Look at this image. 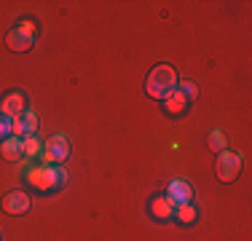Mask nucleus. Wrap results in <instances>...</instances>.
Returning a JSON list of instances; mask_svg holds the SVG:
<instances>
[{"mask_svg": "<svg viewBox=\"0 0 252 241\" xmlns=\"http://www.w3.org/2000/svg\"><path fill=\"white\" fill-rule=\"evenodd\" d=\"M177 70L172 64H158V67L151 70L145 81V91L151 99H166L172 91H177Z\"/></svg>", "mask_w": 252, "mask_h": 241, "instance_id": "f257e3e1", "label": "nucleus"}, {"mask_svg": "<svg viewBox=\"0 0 252 241\" xmlns=\"http://www.w3.org/2000/svg\"><path fill=\"white\" fill-rule=\"evenodd\" d=\"M27 180L35 190H54L67 182V172L62 166H35L27 169Z\"/></svg>", "mask_w": 252, "mask_h": 241, "instance_id": "f03ea898", "label": "nucleus"}, {"mask_svg": "<svg viewBox=\"0 0 252 241\" xmlns=\"http://www.w3.org/2000/svg\"><path fill=\"white\" fill-rule=\"evenodd\" d=\"M35 35H38L35 22L22 19V22H16L14 27H11L8 35H5V46H8L11 51H16V54H25V51H30V48H32Z\"/></svg>", "mask_w": 252, "mask_h": 241, "instance_id": "7ed1b4c3", "label": "nucleus"}, {"mask_svg": "<svg viewBox=\"0 0 252 241\" xmlns=\"http://www.w3.org/2000/svg\"><path fill=\"white\" fill-rule=\"evenodd\" d=\"M70 155V142L64 134H54L43 142V166H57V164H64Z\"/></svg>", "mask_w": 252, "mask_h": 241, "instance_id": "20e7f679", "label": "nucleus"}, {"mask_svg": "<svg viewBox=\"0 0 252 241\" xmlns=\"http://www.w3.org/2000/svg\"><path fill=\"white\" fill-rule=\"evenodd\" d=\"M215 172L223 182H233L242 172V153H231V150H223L218 155V164H215Z\"/></svg>", "mask_w": 252, "mask_h": 241, "instance_id": "39448f33", "label": "nucleus"}, {"mask_svg": "<svg viewBox=\"0 0 252 241\" xmlns=\"http://www.w3.org/2000/svg\"><path fill=\"white\" fill-rule=\"evenodd\" d=\"M35 131H38V116H35L30 107L25 113H19L16 118H11V134L14 137H22V140H25V137H32Z\"/></svg>", "mask_w": 252, "mask_h": 241, "instance_id": "423d86ee", "label": "nucleus"}, {"mask_svg": "<svg viewBox=\"0 0 252 241\" xmlns=\"http://www.w3.org/2000/svg\"><path fill=\"white\" fill-rule=\"evenodd\" d=\"M166 198L172 201V207H183V204H190V198H193V188H190L185 180H172L169 188H166Z\"/></svg>", "mask_w": 252, "mask_h": 241, "instance_id": "0eeeda50", "label": "nucleus"}, {"mask_svg": "<svg viewBox=\"0 0 252 241\" xmlns=\"http://www.w3.org/2000/svg\"><path fill=\"white\" fill-rule=\"evenodd\" d=\"M27 110V99L22 91H11L3 96V102H0V116H8V118H16L19 113Z\"/></svg>", "mask_w": 252, "mask_h": 241, "instance_id": "6e6552de", "label": "nucleus"}, {"mask_svg": "<svg viewBox=\"0 0 252 241\" xmlns=\"http://www.w3.org/2000/svg\"><path fill=\"white\" fill-rule=\"evenodd\" d=\"M0 153H3L5 161H22L25 158V140L22 137H5L3 142H0Z\"/></svg>", "mask_w": 252, "mask_h": 241, "instance_id": "1a4fd4ad", "label": "nucleus"}, {"mask_svg": "<svg viewBox=\"0 0 252 241\" xmlns=\"http://www.w3.org/2000/svg\"><path fill=\"white\" fill-rule=\"evenodd\" d=\"M3 209L8 214H25L30 209V196H27V193H22V190L8 193V196L3 198Z\"/></svg>", "mask_w": 252, "mask_h": 241, "instance_id": "9d476101", "label": "nucleus"}, {"mask_svg": "<svg viewBox=\"0 0 252 241\" xmlns=\"http://www.w3.org/2000/svg\"><path fill=\"white\" fill-rule=\"evenodd\" d=\"M151 212L158 217V220H169V217L175 214V207H172V201L166 196H156L151 201Z\"/></svg>", "mask_w": 252, "mask_h": 241, "instance_id": "9b49d317", "label": "nucleus"}, {"mask_svg": "<svg viewBox=\"0 0 252 241\" xmlns=\"http://www.w3.org/2000/svg\"><path fill=\"white\" fill-rule=\"evenodd\" d=\"M196 217H199V212H196L193 204H183V207H175V220L183 222V225H190V222H196Z\"/></svg>", "mask_w": 252, "mask_h": 241, "instance_id": "f8f14e48", "label": "nucleus"}, {"mask_svg": "<svg viewBox=\"0 0 252 241\" xmlns=\"http://www.w3.org/2000/svg\"><path fill=\"white\" fill-rule=\"evenodd\" d=\"M164 102H166V110H169L172 116H180V113L185 110V105H188V99H185V96L180 94V91H172Z\"/></svg>", "mask_w": 252, "mask_h": 241, "instance_id": "ddd939ff", "label": "nucleus"}, {"mask_svg": "<svg viewBox=\"0 0 252 241\" xmlns=\"http://www.w3.org/2000/svg\"><path fill=\"white\" fill-rule=\"evenodd\" d=\"M43 153V142L38 140V137H25V158H38V155Z\"/></svg>", "mask_w": 252, "mask_h": 241, "instance_id": "4468645a", "label": "nucleus"}, {"mask_svg": "<svg viewBox=\"0 0 252 241\" xmlns=\"http://www.w3.org/2000/svg\"><path fill=\"white\" fill-rule=\"evenodd\" d=\"M207 145H209V150H215V153H223V150H225V137H223V131H220V129L209 131Z\"/></svg>", "mask_w": 252, "mask_h": 241, "instance_id": "2eb2a0df", "label": "nucleus"}, {"mask_svg": "<svg viewBox=\"0 0 252 241\" xmlns=\"http://www.w3.org/2000/svg\"><path fill=\"white\" fill-rule=\"evenodd\" d=\"M177 91L185 96V99H196L199 96V86L196 83H190V81H180L177 83Z\"/></svg>", "mask_w": 252, "mask_h": 241, "instance_id": "dca6fc26", "label": "nucleus"}, {"mask_svg": "<svg viewBox=\"0 0 252 241\" xmlns=\"http://www.w3.org/2000/svg\"><path fill=\"white\" fill-rule=\"evenodd\" d=\"M11 137V118L8 116H0V140Z\"/></svg>", "mask_w": 252, "mask_h": 241, "instance_id": "f3484780", "label": "nucleus"}]
</instances>
